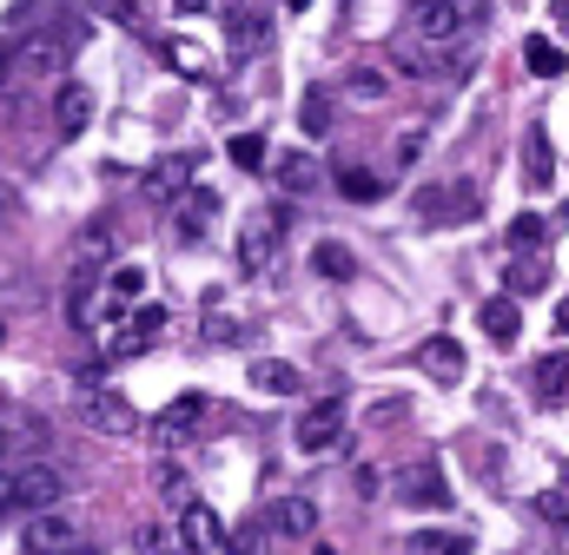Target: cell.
<instances>
[{"label": "cell", "instance_id": "10", "mask_svg": "<svg viewBox=\"0 0 569 555\" xmlns=\"http://www.w3.org/2000/svg\"><path fill=\"white\" fill-rule=\"evenodd\" d=\"M219 219V192L212 185H186L179 199H172V232L192 245V239H206V225Z\"/></svg>", "mask_w": 569, "mask_h": 555}, {"label": "cell", "instance_id": "9", "mask_svg": "<svg viewBox=\"0 0 569 555\" xmlns=\"http://www.w3.org/2000/svg\"><path fill=\"white\" fill-rule=\"evenodd\" d=\"M159 331H166V304H140V311L127 317V331H120V337H107V357H113V364H127V357H146Z\"/></svg>", "mask_w": 569, "mask_h": 555}, {"label": "cell", "instance_id": "27", "mask_svg": "<svg viewBox=\"0 0 569 555\" xmlns=\"http://www.w3.org/2000/svg\"><path fill=\"white\" fill-rule=\"evenodd\" d=\"M338 192H345L351 205H378V199H385L391 185H385L378 172H365V165H345V172H338Z\"/></svg>", "mask_w": 569, "mask_h": 555}, {"label": "cell", "instance_id": "33", "mask_svg": "<svg viewBox=\"0 0 569 555\" xmlns=\"http://www.w3.org/2000/svg\"><path fill=\"white\" fill-rule=\"evenodd\" d=\"M107 297H113V304H140L146 297V272L140 265H113V272H107Z\"/></svg>", "mask_w": 569, "mask_h": 555}, {"label": "cell", "instance_id": "36", "mask_svg": "<svg viewBox=\"0 0 569 555\" xmlns=\"http://www.w3.org/2000/svg\"><path fill=\"white\" fill-rule=\"evenodd\" d=\"M140 543H146V549H152V555H192V543H186L179 529H146Z\"/></svg>", "mask_w": 569, "mask_h": 555}, {"label": "cell", "instance_id": "11", "mask_svg": "<svg viewBox=\"0 0 569 555\" xmlns=\"http://www.w3.org/2000/svg\"><path fill=\"white\" fill-rule=\"evenodd\" d=\"M199 423H206V397H199V391H186V397H172L166 411L152 416V443L179 450V443H186V436H192Z\"/></svg>", "mask_w": 569, "mask_h": 555}, {"label": "cell", "instance_id": "45", "mask_svg": "<svg viewBox=\"0 0 569 555\" xmlns=\"http://www.w3.org/2000/svg\"><path fill=\"white\" fill-rule=\"evenodd\" d=\"M13 212H20V199H13V192H7V185H0V232H7V225H13Z\"/></svg>", "mask_w": 569, "mask_h": 555}, {"label": "cell", "instance_id": "49", "mask_svg": "<svg viewBox=\"0 0 569 555\" xmlns=\"http://www.w3.org/2000/svg\"><path fill=\"white\" fill-rule=\"evenodd\" d=\"M550 13H557V27H563V33H569V0H557V7H550Z\"/></svg>", "mask_w": 569, "mask_h": 555}, {"label": "cell", "instance_id": "44", "mask_svg": "<svg viewBox=\"0 0 569 555\" xmlns=\"http://www.w3.org/2000/svg\"><path fill=\"white\" fill-rule=\"evenodd\" d=\"M425 152V133H398V165H411Z\"/></svg>", "mask_w": 569, "mask_h": 555}, {"label": "cell", "instance_id": "21", "mask_svg": "<svg viewBox=\"0 0 569 555\" xmlns=\"http://www.w3.org/2000/svg\"><path fill=\"white\" fill-rule=\"evenodd\" d=\"M266 33H272V20L259 13V7H232L226 13V40H232V53L246 60V53H259L266 47Z\"/></svg>", "mask_w": 569, "mask_h": 555}, {"label": "cell", "instance_id": "39", "mask_svg": "<svg viewBox=\"0 0 569 555\" xmlns=\"http://www.w3.org/2000/svg\"><path fill=\"white\" fill-rule=\"evenodd\" d=\"M537 516H543V523H569V496L563 490H543V496H537Z\"/></svg>", "mask_w": 569, "mask_h": 555}, {"label": "cell", "instance_id": "23", "mask_svg": "<svg viewBox=\"0 0 569 555\" xmlns=\"http://www.w3.org/2000/svg\"><path fill=\"white\" fill-rule=\"evenodd\" d=\"M252 384H259L266 397H298V391H305V371L284 364V357H252Z\"/></svg>", "mask_w": 569, "mask_h": 555}, {"label": "cell", "instance_id": "8", "mask_svg": "<svg viewBox=\"0 0 569 555\" xmlns=\"http://www.w3.org/2000/svg\"><path fill=\"white\" fill-rule=\"evenodd\" d=\"M411 212H418L425 225H450L457 212H477V185H470V179H457V185H425V192L411 199Z\"/></svg>", "mask_w": 569, "mask_h": 555}, {"label": "cell", "instance_id": "46", "mask_svg": "<svg viewBox=\"0 0 569 555\" xmlns=\"http://www.w3.org/2000/svg\"><path fill=\"white\" fill-rule=\"evenodd\" d=\"M13 509V470H0V516Z\"/></svg>", "mask_w": 569, "mask_h": 555}, {"label": "cell", "instance_id": "41", "mask_svg": "<svg viewBox=\"0 0 569 555\" xmlns=\"http://www.w3.org/2000/svg\"><path fill=\"white\" fill-rule=\"evenodd\" d=\"M33 20H40V0H13L7 7V27H33Z\"/></svg>", "mask_w": 569, "mask_h": 555}, {"label": "cell", "instance_id": "35", "mask_svg": "<svg viewBox=\"0 0 569 555\" xmlns=\"http://www.w3.org/2000/svg\"><path fill=\"white\" fill-rule=\"evenodd\" d=\"M166 60L186 73V80H206L212 73V60H206V47H192V40H166Z\"/></svg>", "mask_w": 569, "mask_h": 555}, {"label": "cell", "instance_id": "20", "mask_svg": "<svg viewBox=\"0 0 569 555\" xmlns=\"http://www.w3.org/2000/svg\"><path fill=\"white\" fill-rule=\"evenodd\" d=\"M266 529H272V536H311V529H318V503H311V496H279V503L266 509Z\"/></svg>", "mask_w": 569, "mask_h": 555}, {"label": "cell", "instance_id": "6", "mask_svg": "<svg viewBox=\"0 0 569 555\" xmlns=\"http://www.w3.org/2000/svg\"><path fill=\"white\" fill-rule=\"evenodd\" d=\"M60 496H67V476L53 463L13 470V509H60Z\"/></svg>", "mask_w": 569, "mask_h": 555}, {"label": "cell", "instance_id": "32", "mask_svg": "<svg viewBox=\"0 0 569 555\" xmlns=\"http://www.w3.org/2000/svg\"><path fill=\"white\" fill-rule=\"evenodd\" d=\"M543 239H550V219L543 212H517L510 219V245L517 252H543Z\"/></svg>", "mask_w": 569, "mask_h": 555}, {"label": "cell", "instance_id": "47", "mask_svg": "<svg viewBox=\"0 0 569 555\" xmlns=\"http://www.w3.org/2000/svg\"><path fill=\"white\" fill-rule=\"evenodd\" d=\"M7 80H13V47L0 40V87H7Z\"/></svg>", "mask_w": 569, "mask_h": 555}, {"label": "cell", "instance_id": "5", "mask_svg": "<svg viewBox=\"0 0 569 555\" xmlns=\"http://www.w3.org/2000/svg\"><path fill=\"white\" fill-rule=\"evenodd\" d=\"M398 496H405L411 509H430V516H443V509L457 503V490L443 483V463H437V456H425V463H411V470L398 476Z\"/></svg>", "mask_w": 569, "mask_h": 555}, {"label": "cell", "instance_id": "52", "mask_svg": "<svg viewBox=\"0 0 569 555\" xmlns=\"http://www.w3.org/2000/svg\"><path fill=\"white\" fill-rule=\"evenodd\" d=\"M7 450H13V436H7V423H0V463H7Z\"/></svg>", "mask_w": 569, "mask_h": 555}, {"label": "cell", "instance_id": "17", "mask_svg": "<svg viewBox=\"0 0 569 555\" xmlns=\"http://www.w3.org/2000/svg\"><path fill=\"white\" fill-rule=\"evenodd\" d=\"M27 555H67L73 549V523L60 516V509H33V523H27Z\"/></svg>", "mask_w": 569, "mask_h": 555}, {"label": "cell", "instance_id": "24", "mask_svg": "<svg viewBox=\"0 0 569 555\" xmlns=\"http://www.w3.org/2000/svg\"><path fill=\"white\" fill-rule=\"evenodd\" d=\"M543 284H550V265H543L537 252H517V265L503 272V291H510V297H537Z\"/></svg>", "mask_w": 569, "mask_h": 555}, {"label": "cell", "instance_id": "18", "mask_svg": "<svg viewBox=\"0 0 569 555\" xmlns=\"http://www.w3.org/2000/svg\"><path fill=\"white\" fill-rule=\"evenodd\" d=\"M179 536L192 543V555L226 549V523H219V509H206V503H186V509H179Z\"/></svg>", "mask_w": 569, "mask_h": 555}, {"label": "cell", "instance_id": "50", "mask_svg": "<svg viewBox=\"0 0 569 555\" xmlns=\"http://www.w3.org/2000/svg\"><path fill=\"white\" fill-rule=\"evenodd\" d=\"M557 331H563V337H569V297H563V304H557Z\"/></svg>", "mask_w": 569, "mask_h": 555}, {"label": "cell", "instance_id": "4", "mask_svg": "<svg viewBox=\"0 0 569 555\" xmlns=\"http://www.w3.org/2000/svg\"><path fill=\"white\" fill-rule=\"evenodd\" d=\"M80 33H87L80 20H67L60 33H27V40L13 47V67H20V73H60V67L73 60V47H80Z\"/></svg>", "mask_w": 569, "mask_h": 555}, {"label": "cell", "instance_id": "13", "mask_svg": "<svg viewBox=\"0 0 569 555\" xmlns=\"http://www.w3.org/2000/svg\"><path fill=\"white\" fill-rule=\"evenodd\" d=\"M523 185L530 192H550L557 185V152H550V127L543 120L523 127Z\"/></svg>", "mask_w": 569, "mask_h": 555}, {"label": "cell", "instance_id": "15", "mask_svg": "<svg viewBox=\"0 0 569 555\" xmlns=\"http://www.w3.org/2000/svg\"><path fill=\"white\" fill-rule=\"evenodd\" d=\"M418 371H425L430 384H463L470 357H463V344H457V337H425V351H418Z\"/></svg>", "mask_w": 569, "mask_h": 555}, {"label": "cell", "instance_id": "38", "mask_svg": "<svg viewBox=\"0 0 569 555\" xmlns=\"http://www.w3.org/2000/svg\"><path fill=\"white\" fill-rule=\"evenodd\" d=\"M93 13H107L113 27H140V0H93Z\"/></svg>", "mask_w": 569, "mask_h": 555}, {"label": "cell", "instance_id": "51", "mask_svg": "<svg viewBox=\"0 0 569 555\" xmlns=\"http://www.w3.org/2000/svg\"><path fill=\"white\" fill-rule=\"evenodd\" d=\"M67 555H107V549H100V543H73Z\"/></svg>", "mask_w": 569, "mask_h": 555}, {"label": "cell", "instance_id": "26", "mask_svg": "<svg viewBox=\"0 0 569 555\" xmlns=\"http://www.w3.org/2000/svg\"><path fill=\"white\" fill-rule=\"evenodd\" d=\"M523 67H530L537 80H557L569 60H563V47H557L550 33H530V40H523Z\"/></svg>", "mask_w": 569, "mask_h": 555}, {"label": "cell", "instance_id": "1", "mask_svg": "<svg viewBox=\"0 0 569 555\" xmlns=\"http://www.w3.org/2000/svg\"><path fill=\"white\" fill-rule=\"evenodd\" d=\"M345 430H351V397L345 391H325V397H311L298 423H291V443L305 450V456H331L338 443H345Z\"/></svg>", "mask_w": 569, "mask_h": 555}, {"label": "cell", "instance_id": "28", "mask_svg": "<svg viewBox=\"0 0 569 555\" xmlns=\"http://www.w3.org/2000/svg\"><path fill=\"white\" fill-rule=\"evenodd\" d=\"M113 252H120L113 225H87V232H80V245H73V265H87V272H93V265H107Z\"/></svg>", "mask_w": 569, "mask_h": 555}, {"label": "cell", "instance_id": "30", "mask_svg": "<svg viewBox=\"0 0 569 555\" xmlns=\"http://www.w3.org/2000/svg\"><path fill=\"white\" fill-rule=\"evenodd\" d=\"M411 555H470V536H457V529H411Z\"/></svg>", "mask_w": 569, "mask_h": 555}, {"label": "cell", "instance_id": "53", "mask_svg": "<svg viewBox=\"0 0 569 555\" xmlns=\"http://www.w3.org/2000/svg\"><path fill=\"white\" fill-rule=\"evenodd\" d=\"M291 7H311V0H291Z\"/></svg>", "mask_w": 569, "mask_h": 555}, {"label": "cell", "instance_id": "25", "mask_svg": "<svg viewBox=\"0 0 569 555\" xmlns=\"http://www.w3.org/2000/svg\"><path fill=\"white\" fill-rule=\"evenodd\" d=\"M311 272L331 278V284H345V278H358V259H351V245L325 239V245H311Z\"/></svg>", "mask_w": 569, "mask_h": 555}, {"label": "cell", "instance_id": "40", "mask_svg": "<svg viewBox=\"0 0 569 555\" xmlns=\"http://www.w3.org/2000/svg\"><path fill=\"white\" fill-rule=\"evenodd\" d=\"M159 496H166L172 509H186V503H192V496H186V476H179V470H159Z\"/></svg>", "mask_w": 569, "mask_h": 555}, {"label": "cell", "instance_id": "42", "mask_svg": "<svg viewBox=\"0 0 569 555\" xmlns=\"http://www.w3.org/2000/svg\"><path fill=\"white\" fill-rule=\"evenodd\" d=\"M351 93H358V100H385V80H378V73H351Z\"/></svg>", "mask_w": 569, "mask_h": 555}, {"label": "cell", "instance_id": "34", "mask_svg": "<svg viewBox=\"0 0 569 555\" xmlns=\"http://www.w3.org/2000/svg\"><path fill=\"white\" fill-rule=\"evenodd\" d=\"M226 159H232L239 172H259V165L272 159V145H266V133H239L232 145H226Z\"/></svg>", "mask_w": 569, "mask_h": 555}, {"label": "cell", "instance_id": "48", "mask_svg": "<svg viewBox=\"0 0 569 555\" xmlns=\"http://www.w3.org/2000/svg\"><path fill=\"white\" fill-rule=\"evenodd\" d=\"M172 7H179V13H206L212 0H172Z\"/></svg>", "mask_w": 569, "mask_h": 555}, {"label": "cell", "instance_id": "14", "mask_svg": "<svg viewBox=\"0 0 569 555\" xmlns=\"http://www.w3.org/2000/svg\"><path fill=\"white\" fill-rule=\"evenodd\" d=\"M53 127L60 139H80L93 127V87H80V80H60V93H53Z\"/></svg>", "mask_w": 569, "mask_h": 555}, {"label": "cell", "instance_id": "12", "mask_svg": "<svg viewBox=\"0 0 569 555\" xmlns=\"http://www.w3.org/2000/svg\"><path fill=\"white\" fill-rule=\"evenodd\" d=\"M192 165H199V152H172V159H152V165H146V199H152V205H172V199L192 185Z\"/></svg>", "mask_w": 569, "mask_h": 555}, {"label": "cell", "instance_id": "2", "mask_svg": "<svg viewBox=\"0 0 569 555\" xmlns=\"http://www.w3.org/2000/svg\"><path fill=\"white\" fill-rule=\"evenodd\" d=\"M284 225H291V205H272V212H252L239 225V265L259 278L279 265V245H284Z\"/></svg>", "mask_w": 569, "mask_h": 555}, {"label": "cell", "instance_id": "29", "mask_svg": "<svg viewBox=\"0 0 569 555\" xmlns=\"http://www.w3.org/2000/svg\"><path fill=\"white\" fill-rule=\"evenodd\" d=\"M298 133H305V139L331 133V93H325V87H311V93L298 100Z\"/></svg>", "mask_w": 569, "mask_h": 555}, {"label": "cell", "instance_id": "22", "mask_svg": "<svg viewBox=\"0 0 569 555\" xmlns=\"http://www.w3.org/2000/svg\"><path fill=\"white\" fill-rule=\"evenodd\" d=\"M272 172H279V185L291 192V199H305V192L325 185V165H318L311 152H284V159H272Z\"/></svg>", "mask_w": 569, "mask_h": 555}, {"label": "cell", "instance_id": "37", "mask_svg": "<svg viewBox=\"0 0 569 555\" xmlns=\"http://www.w3.org/2000/svg\"><path fill=\"white\" fill-rule=\"evenodd\" d=\"M405 411H411V397H385V404H371V411H365V430H385V423H398Z\"/></svg>", "mask_w": 569, "mask_h": 555}, {"label": "cell", "instance_id": "31", "mask_svg": "<svg viewBox=\"0 0 569 555\" xmlns=\"http://www.w3.org/2000/svg\"><path fill=\"white\" fill-rule=\"evenodd\" d=\"M226 555H272V529H266V516L239 523V529L226 536Z\"/></svg>", "mask_w": 569, "mask_h": 555}, {"label": "cell", "instance_id": "16", "mask_svg": "<svg viewBox=\"0 0 569 555\" xmlns=\"http://www.w3.org/2000/svg\"><path fill=\"white\" fill-rule=\"evenodd\" d=\"M477 324H483V337H490L497 351H510V344H517V331H523V297H510V291H503V297H490V304L477 311Z\"/></svg>", "mask_w": 569, "mask_h": 555}, {"label": "cell", "instance_id": "19", "mask_svg": "<svg viewBox=\"0 0 569 555\" xmlns=\"http://www.w3.org/2000/svg\"><path fill=\"white\" fill-rule=\"evenodd\" d=\"M530 384H537V404H543V411H563V404H569V351H550V357H537Z\"/></svg>", "mask_w": 569, "mask_h": 555}, {"label": "cell", "instance_id": "3", "mask_svg": "<svg viewBox=\"0 0 569 555\" xmlns=\"http://www.w3.org/2000/svg\"><path fill=\"white\" fill-rule=\"evenodd\" d=\"M73 411L87 430H100V436H133L140 430V411L120 397V391H107V384H87L80 397H73Z\"/></svg>", "mask_w": 569, "mask_h": 555}, {"label": "cell", "instance_id": "7", "mask_svg": "<svg viewBox=\"0 0 569 555\" xmlns=\"http://www.w3.org/2000/svg\"><path fill=\"white\" fill-rule=\"evenodd\" d=\"M470 33V7L463 0H418V40L425 47H450Z\"/></svg>", "mask_w": 569, "mask_h": 555}, {"label": "cell", "instance_id": "43", "mask_svg": "<svg viewBox=\"0 0 569 555\" xmlns=\"http://www.w3.org/2000/svg\"><path fill=\"white\" fill-rule=\"evenodd\" d=\"M351 490H358V503H371V496H378V470H371V463H358V476H351Z\"/></svg>", "mask_w": 569, "mask_h": 555}]
</instances>
